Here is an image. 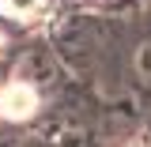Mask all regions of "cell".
<instances>
[{
    "label": "cell",
    "instance_id": "3",
    "mask_svg": "<svg viewBox=\"0 0 151 147\" xmlns=\"http://www.w3.org/2000/svg\"><path fill=\"white\" fill-rule=\"evenodd\" d=\"M140 57H144V60H140V68H144V72H151V49H144Z\"/></svg>",
    "mask_w": 151,
    "mask_h": 147
},
{
    "label": "cell",
    "instance_id": "1",
    "mask_svg": "<svg viewBox=\"0 0 151 147\" xmlns=\"http://www.w3.org/2000/svg\"><path fill=\"white\" fill-rule=\"evenodd\" d=\"M34 106H38V94L30 83H8L0 91V117H8V121H27Z\"/></svg>",
    "mask_w": 151,
    "mask_h": 147
},
{
    "label": "cell",
    "instance_id": "2",
    "mask_svg": "<svg viewBox=\"0 0 151 147\" xmlns=\"http://www.w3.org/2000/svg\"><path fill=\"white\" fill-rule=\"evenodd\" d=\"M0 8H4L8 15L27 19V15H38V11L45 8V0H0Z\"/></svg>",
    "mask_w": 151,
    "mask_h": 147
}]
</instances>
